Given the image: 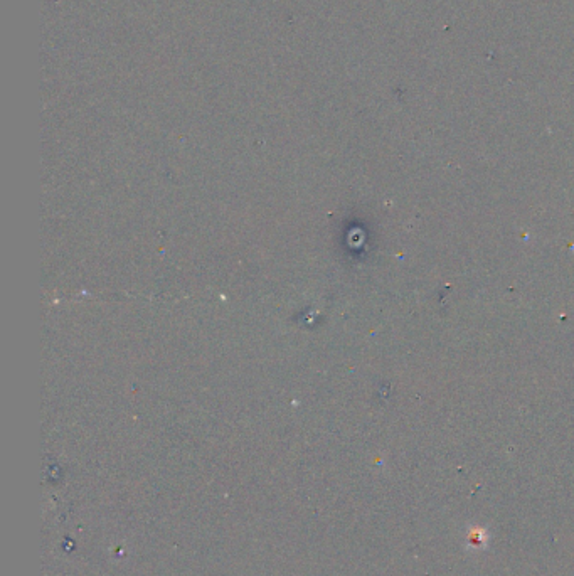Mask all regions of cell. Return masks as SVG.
<instances>
[]
</instances>
